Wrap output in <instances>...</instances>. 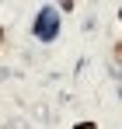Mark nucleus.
Returning a JSON list of instances; mask_svg holds the SVG:
<instances>
[{
	"instance_id": "20e7f679",
	"label": "nucleus",
	"mask_w": 122,
	"mask_h": 129,
	"mask_svg": "<svg viewBox=\"0 0 122 129\" xmlns=\"http://www.w3.org/2000/svg\"><path fill=\"white\" fill-rule=\"evenodd\" d=\"M0 45H4V28H0Z\"/></svg>"
},
{
	"instance_id": "7ed1b4c3",
	"label": "nucleus",
	"mask_w": 122,
	"mask_h": 129,
	"mask_svg": "<svg viewBox=\"0 0 122 129\" xmlns=\"http://www.w3.org/2000/svg\"><path fill=\"white\" fill-rule=\"evenodd\" d=\"M115 59H119V63H122V39H119V42H115Z\"/></svg>"
},
{
	"instance_id": "39448f33",
	"label": "nucleus",
	"mask_w": 122,
	"mask_h": 129,
	"mask_svg": "<svg viewBox=\"0 0 122 129\" xmlns=\"http://www.w3.org/2000/svg\"><path fill=\"white\" fill-rule=\"evenodd\" d=\"M119 21H122V11H119Z\"/></svg>"
},
{
	"instance_id": "f257e3e1",
	"label": "nucleus",
	"mask_w": 122,
	"mask_h": 129,
	"mask_svg": "<svg viewBox=\"0 0 122 129\" xmlns=\"http://www.w3.org/2000/svg\"><path fill=\"white\" fill-rule=\"evenodd\" d=\"M35 35H39V42H52L56 35H59V11L56 7H42L39 18H35Z\"/></svg>"
},
{
	"instance_id": "f03ea898",
	"label": "nucleus",
	"mask_w": 122,
	"mask_h": 129,
	"mask_svg": "<svg viewBox=\"0 0 122 129\" xmlns=\"http://www.w3.org/2000/svg\"><path fill=\"white\" fill-rule=\"evenodd\" d=\"M73 129H98V126H94V122H77Z\"/></svg>"
}]
</instances>
